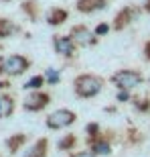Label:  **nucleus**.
<instances>
[{
	"mask_svg": "<svg viewBox=\"0 0 150 157\" xmlns=\"http://www.w3.org/2000/svg\"><path fill=\"white\" fill-rule=\"evenodd\" d=\"M73 90L77 98H95L104 90V80L95 74H79L73 80Z\"/></svg>",
	"mask_w": 150,
	"mask_h": 157,
	"instance_id": "nucleus-1",
	"label": "nucleus"
},
{
	"mask_svg": "<svg viewBox=\"0 0 150 157\" xmlns=\"http://www.w3.org/2000/svg\"><path fill=\"white\" fill-rule=\"evenodd\" d=\"M30 67V59L24 55H4L0 57V76H20Z\"/></svg>",
	"mask_w": 150,
	"mask_h": 157,
	"instance_id": "nucleus-2",
	"label": "nucleus"
},
{
	"mask_svg": "<svg viewBox=\"0 0 150 157\" xmlns=\"http://www.w3.org/2000/svg\"><path fill=\"white\" fill-rule=\"evenodd\" d=\"M110 80L118 90H134V88L142 86L144 78L136 70H120V71H116V74H112Z\"/></svg>",
	"mask_w": 150,
	"mask_h": 157,
	"instance_id": "nucleus-3",
	"label": "nucleus"
},
{
	"mask_svg": "<svg viewBox=\"0 0 150 157\" xmlns=\"http://www.w3.org/2000/svg\"><path fill=\"white\" fill-rule=\"evenodd\" d=\"M75 121H77V114H75L73 110L59 108V110H53L51 114L47 117L45 124H47V128H51V131H61V128L71 127Z\"/></svg>",
	"mask_w": 150,
	"mask_h": 157,
	"instance_id": "nucleus-4",
	"label": "nucleus"
},
{
	"mask_svg": "<svg viewBox=\"0 0 150 157\" xmlns=\"http://www.w3.org/2000/svg\"><path fill=\"white\" fill-rule=\"evenodd\" d=\"M49 102H51V96H49V94L41 92V90H35L33 94H29V96L24 98L23 106H24V110H29V112H39V110H43V108H47Z\"/></svg>",
	"mask_w": 150,
	"mask_h": 157,
	"instance_id": "nucleus-5",
	"label": "nucleus"
},
{
	"mask_svg": "<svg viewBox=\"0 0 150 157\" xmlns=\"http://www.w3.org/2000/svg\"><path fill=\"white\" fill-rule=\"evenodd\" d=\"M53 47L63 57H75V51H77V43L73 41L71 35H55L53 37Z\"/></svg>",
	"mask_w": 150,
	"mask_h": 157,
	"instance_id": "nucleus-6",
	"label": "nucleus"
},
{
	"mask_svg": "<svg viewBox=\"0 0 150 157\" xmlns=\"http://www.w3.org/2000/svg\"><path fill=\"white\" fill-rule=\"evenodd\" d=\"M69 35L73 37V41L77 45H83V47H93L98 43V35L91 33V31L87 29V27H83V25H75Z\"/></svg>",
	"mask_w": 150,
	"mask_h": 157,
	"instance_id": "nucleus-7",
	"label": "nucleus"
},
{
	"mask_svg": "<svg viewBox=\"0 0 150 157\" xmlns=\"http://www.w3.org/2000/svg\"><path fill=\"white\" fill-rule=\"evenodd\" d=\"M138 14H140V10L136 8V6H124V8L116 14V18H114V29L116 31H124L134 18L138 17Z\"/></svg>",
	"mask_w": 150,
	"mask_h": 157,
	"instance_id": "nucleus-8",
	"label": "nucleus"
},
{
	"mask_svg": "<svg viewBox=\"0 0 150 157\" xmlns=\"http://www.w3.org/2000/svg\"><path fill=\"white\" fill-rule=\"evenodd\" d=\"M108 4H110V0H77L75 8L83 14H93L98 10H105Z\"/></svg>",
	"mask_w": 150,
	"mask_h": 157,
	"instance_id": "nucleus-9",
	"label": "nucleus"
},
{
	"mask_svg": "<svg viewBox=\"0 0 150 157\" xmlns=\"http://www.w3.org/2000/svg\"><path fill=\"white\" fill-rule=\"evenodd\" d=\"M47 18V25H51V27H59V25H63L67 18H69V10H65L61 6H51L45 14Z\"/></svg>",
	"mask_w": 150,
	"mask_h": 157,
	"instance_id": "nucleus-10",
	"label": "nucleus"
},
{
	"mask_svg": "<svg viewBox=\"0 0 150 157\" xmlns=\"http://www.w3.org/2000/svg\"><path fill=\"white\" fill-rule=\"evenodd\" d=\"M89 145H91V151L95 153V155H110L112 153V143L108 139H104L102 135H98V137H91L89 139Z\"/></svg>",
	"mask_w": 150,
	"mask_h": 157,
	"instance_id": "nucleus-11",
	"label": "nucleus"
},
{
	"mask_svg": "<svg viewBox=\"0 0 150 157\" xmlns=\"http://www.w3.org/2000/svg\"><path fill=\"white\" fill-rule=\"evenodd\" d=\"M47 147H49V141L43 137V139L35 141V145H30L29 151H24L23 157H47Z\"/></svg>",
	"mask_w": 150,
	"mask_h": 157,
	"instance_id": "nucleus-12",
	"label": "nucleus"
},
{
	"mask_svg": "<svg viewBox=\"0 0 150 157\" xmlns=\"http://www.w3.org/2000/svg\"><path fill=\"white\" fill-rule=\"evenodd\" d=\"M14 112V100L8 94H0V118H8Z\"/></svg>",
	"mask_w": 150,
	"mask_h": 157,
	"instance_id": "nucleus-13",
	"label": "nucleus"
},
{
	"mask_svg": "<svg viewBox=\"0 0 150 157\" xmlns=\"http://www.w3.org/2000/svg\"><path fill=\"white\" fill-rule=\"evenodd\" d=\"M24 143H27V135L24 133H16V135H12V137L6 139V149H8L10 153H16Z\"/></svg>",
	"mask_w": 150,
	"mask_h": 157,
	"instance_id": "nucleus-14",
	"label": "nucleus"
},
{
	"mask_svg": "<svg viewBox=\"0 0 150 157\" xmlns=\"http://www.w3.org/2000/svg\"><path fill=\"white\" fill-rule=\"evenodd\" d=\"M18 27L12 21H8V18H0V39H6V37L14 35V33H18Z\"/></svg>",
	"mask_w": 150,
	"mask_h": 157,
	"instance_id": "nucleus-15",
	"label": "nucleus"
},
{
	"mask_svg": "<svg viewBox=\"0 0 150 157\" xmlns=\"http://www.w3.org/2000/svg\"><path fill=\"white\" fill-rule=\"evenodd\" d=\"M23 10L29 14L30 21H37V18H39V4H37L35 0H24L23 2Z\"/></svg>",
	"mask_w": 150,
	"mask_h": 157,
	"instance_id": "nucleus-16",
	"label": "nucleus"
},
{
	"mask_svg": "<svg viewBox=\"0 0 150 157\" xmlns=\"http://www.w3.org/2000/svg\"><path fill=\"white\" fill-rule=\"evenodd\" d=\"M75 143H77V137H75V135H67V137H63V139L57 143V147L61 151H71L75 147Z\"/></svg>",
	"mask_w": 150,
	"mask_h": 157,
	"instance_id": "nucleus-17",
	"label": "nucleus"
},
{
	"mask_svg": "<svg viewBox=\"0 0 150 157\" xmlns=\"http://www.w3.org/2000/svg\"><path fill=\"white\" fill-rule=\"evenodd\" d=\"M43 84H45V76H35V78H30L23 88H24V90H39Z\"/></svg>",
	"mask_w": 150,
	"mask_h": 157,
	"instance_id": "nucleus-18",
	"label": "nucleus"
},
{
	"mask_svg": "<svg viewBox=\"0 0 150 157\" xmlns=\"http://www.w3.org/2000/svg\"><path fill=\"white\" fill-rule=\"evenodd\" d=\"M45 80L49 82L51 86L59 84V80H61V76H59V70H55V67H49V70L45 71Z\"/></svg>",
	"mask_w": 150,
	"mask_h": 157,
	"instance_id": "nucleus-19",
	"label": "nucleus"
},
{
	"mask_svg": "<svg viewBox=\"0 0 150 157\" xmlns=\"http://www.w3.org/2000/svg\"><path fill=\"white\" fill-rule=\"evenodd\" d=\"M134 106H136L140 112H148V110H150V100L138 98V100H134Z\"/></svg>",
	"mask_w": 150,
	"mask_h": 157,
	"instance_id": "nucleus-20",
	"label": "nucleus"
},
{
	"mask_svg": "<svg viewBox=\"0 0 150 157\" xmlns=\"http://www.w3.org/2000/svg\"><path fill=\"white\" fill-rule=\"evenodd\" d=\"M108 31H110V25H105V23H102V25H98V27H95V35H105V33H108Z\"/></svg>",
	"mask_w": 150,
	"mask_h": 157,
	"instance_id": "nucleus-21",
	"label": "nucleus"
},
{
	"mask_svg": "<svg viewBox=\"0 0 150 157\" xmlns=\"http://www.w3.org/2000/svg\"><path fill=\"white\" fill-rule=\"evenodd\" d=\"M69 157H98L93 151H77V153H73V155H69Z\"/></svg>",
	"mask_w": 150,
	"mask_h": 157,
	"instance_id": "nucleus-22",
	"label": "nucleus"
},
{
	"mask_svg": "<svg viewBox=\"0 0 150 157\" xmlns=\"http://www.w3.org/2000/svg\"><path fill=\"white\" fill-rule=\"evenodd\" d=\"M144 57L150 61V41H146V43H144Z\"/></svg>",
	"mask_w": 150,
	"mask_h": 157,
	"instance_id": "nucleus-23",
	"label": "nucleus"
},
{
	"mask_svg": "<svg viewBox=\"0 0 150 157\" xmlns=\"http://www.w3.org/2000/svg\"><path fill=\"white\" fill-rule=\"evenodd\" d=\"M144 12L150 14V0H144Z\"/></svg>",
	"mask_w": 150,
	"mask_h": 157,
	"instance_id": "nucleus-24",
	"label": "nucleus"
},
{
	"mask_svg": "<svg viewBox=\"0 0 150 157\" xmlns=\"http://www.w3.org/2000/svg\"><path fill=\"white\" fill-rule=\"evenodd\" d=\"M4 2H10V0H4Z\"/></svg>",
	"mask_w": 150,
	"mask_h": 157,
	"instance_id": "nucleus-25",
	"label": "nucleus"
},
{
	"mask_svg": "<svg viewBox=\"0 0 150 157\" xmlns=\"http://www.w3.org/2000/svg\"><path fill=\"white\" fill-rule=\"evenodd\" d=\"M148 84H150V80H148Z\"/></svg>",
	"mask_w": 150,
	"mask_h": 157,
	"instance_id": "nucleus-26",
	"label": "nucleus"
}]
</instances>
